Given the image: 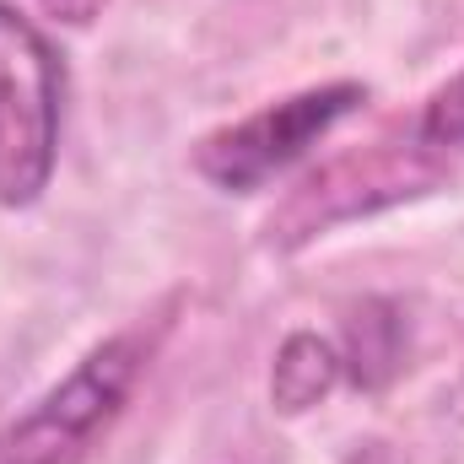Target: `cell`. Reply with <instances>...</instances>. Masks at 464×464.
I'll return each instance as SVG.
<instances>
[{"mask_svg": "<svg viewBox=\"0 0 464 464\" xmlns=\"http://www.w3.org/2000/svg\"><path fill=\"white\" fill-rule=\"evenodd\" d=\"M179 297H168L162 308L140 314L135 324L114 330L109 341L87 351L49 394H38L22 416H11L0 427V464H76L92 438L130 405L135 383L146 378L151 356L162 346L168 324H173Z\"/></svg>", "mask_w": 464, "mask_h": 464, "instance_id": "obj_1", "label": "cell"}, {"mask_svg": "<svg viewBox=\"0 0 464 464\" xmlns=\"http://www.w3.org/2000/svg\"><path fill=\"white\" fill-rule=\"evenodd\" d=\"M449 179V157L432 151L416 124L405 135H378L367 146H356L346 157H330L319 162L265 222V243L292 254L314 237H324L341 222L356 217H372V211H389V206H405L427 189H438Z\"/></svg>", "mask_w": 464, "mask_h": 464, "instance_id": "obj_2", "label": "cell"}, {"mask_svg": "<svg viewBox=\"0 0 464 464\" xmlns=\"http://www.w3.org/2000/svg\"><path fill=\"white\" fill-rule=\"evenodd\" d=\"M65 119V60L54 38L0 0V211L44 200L60 162Z\"/></svg>", "mask_w": 464, "mask_h": 464, "instance_id": "obj_3", "label": "cell"}, {"mask_svg": "<svg viewBox=\"0 0 464 464\" xmlns=\"http://www.w3.org/2000/svg\"><path fill=\"white\" fill-rule=\"evenodd\" d=\"M367 109V87L362 82H324V87H303L281 103H265L254 114L206 130L189 146V168L195 179H206L217 195H254L265 184H276L281 173H292L335 124Z\"/></svg>", "mask_w": 464, "mask_h": 464, "instance_id": "obj_4", "label": "cell"}, {"mask_svg": "<svg viewBox=\"0 0 464 464\" xmlns=\"http://www.w3.org/2000/svg\"><path fill=\"white\" fill-rule=\"evenodd\" d=\"M341 362L356 389H383L405 362V308L394 297H362L341 319Z\"/></svg>", "mask_w": 464, "mask_h": 464, "instance_id": "obj_5", "label": "cell"}, {"mask_svg": "<svg viewBox=\"0 0 464 464\" xmlns=\"http://www.w3.org/2000/svg\"><path fill=\"white\" fill-rule=\"evenodd\" d=\"M346 378V362H341V346L319 330H292L281 346H276V362H270V405L281 416H308L314 405H324Z\"/></svg>", "mask_w": 464, "mask_h": 464, "instance_id": "obj_6", "label": "cell"}, {"mask_svg": "<svg viewBox=\"0 0 464 464\" xmlns=\"http://www.w3.org/2000/svg\"><path fill=\"white\" fill-rule=\"evenodd\" d=\"M411 124H416V135H421L432 151H443V157L464 151V71H454V76L421 103V114L411 119Z\"/></svg>", "mask_w": 464, "mask_h": 464, "instance_id": "obj_7", "label": "cell"}, {"mask_svg": "<svg viewBox=\"0 0 464 464\" xmlns=\"http://www.w3.org/2000/svg\"><path fill=\"white\" fill-rule=\"evenodd\" d=\"M103 5L109 0H38V11L49 22H60V27H92L103 16Z\"/></svg>", "mask_w": 464, "mask_h": 464, "instance_id": "obj_8", "label": "cell"}]
</instances>
